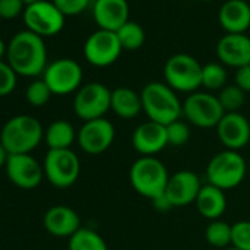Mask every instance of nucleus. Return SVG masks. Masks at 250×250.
<instances>
[{"label":"nucleus","mask_w":250,"mask_h":250,"mask_svg":"<svg viewBox=\"0 0 250 250\" xmlns=\"http://www.w3.org/2000/svg\"><path fill=\"white\" fill-rule=\"evenodd\" d=\"M8 63L21 77H39L47 68L44 40L25 30L12 37L8 44Z\"/></svg>","instance_id":"obj_1"},{"label":"nucleus","mask_w":250,"mask_h":250,"mask_svg":"<svg viewBox=\"0 0 250 250\" xmlns=\"http://www.w3.org/2000/svg\"><path fill=\"white\" fill-rule=\"evenodd\" d=\"M44 131L39 119L31 115L11 118L0 133V143L9 155H28L43 140Z\"/></svg>","instance_id":"obj_2"},{"label":"nucleus","mask_w":250,"mask_h":250,"mask_svg":"<svg viewBox=\"0 0 250 250\" xmlns=\"http://www.w3.org/2000/svg\"><path fill=\"white\" fill-rule=\"evenodd\" d=\"M140 96L143 112L147 115L149 121L167 127L183 115V103L180 102L177 91H174L167 83L152 81L143 87Z\"/></svg>","instance_id":"obj_3"},{"label":"nucleus","mask_w":250,"mask_h":250,"mask_svg":"<svg viewBox=\"0 0 250 250\" xmlns=\"http://www.w3.org/2000/svg\"><path fill=\"white\" fill-rule=\"evenodd\" d=\"M169 177L167 167L155 156H142L130 168L133 188L152 202L165 194Z\"/></svg>","instance_id":"obj_4"},{"label":"nucleus","mask_w":250,"mask_h":250,"mask_svg":"<svg viewBox=\"0 0 250 250\" xmlns=\"http://www.w3.org/2000/svg\"><path fill=\"white\" fill-rule=\"evenodd\" d=\"M247 164L244 158L234 150H222L216 153L206 167L208 184L221 190H231L243 183L247 174Z\"/></svg>","instance_id":"obj_5"},{"label":"nucleus","mask_w":250,"mask_h":250,"mask_svg":"<svg viewBox=\"0 0 250 250\" xmlns=\"http://www.w3.org/2000/svg\"><path fill=\"white\" fill-rule=\"evenodd\" d=\"M202 68L194 56L177 53L165 62L164 78L174 91L191 94L202 87Z\"/></svg>","instance_id":"obj_6"},{"label":"nucleus","mask_w":250,"mask_h":250,"mask_svg":"<svg viewBox=\"0 0 250 250\" xmlns=\"http://www.w3.org/2000/svg\"><path fill=\"white\" fill-rule=\"evenodd\" d=\"M24 24L28 31L44 37L59 34L65 27V15L49 0H39L25 6L22 14Z\"/></svg>","instance_id":"obj_7"},{"label":"nucleus","mask_w":250,"mask_h":250,"mask_svg":"<svg viewBox=\"0 0 250 250\" xmlns=\"http://www.w3.org/2000/svg\"><path fill=\"white\" fill-rule=\"evenodd\" d=\"M183 115L199 128H213L225 115L216 96L208 91H194L183 103Z\"/></svg>","instance_id":"obj_8"},{"label":"nucleus","mask_w":250,"mask_h":250,"mask_svg":"<svg viewBox=\"0 0 250 250\" xmlns=\"http://www.w3.org/2000/svg\"><path fill=\"white\" fill-rule=\"evenodd\" d=\"M43 169L44 177L52 186L58 188H68L77 183L81 165L78 156L71 149L49 150L44 158Z\"/></svg>","instance_id":"obj_9"},{"label":"nucleus","mask_w":250,"mask_h":250,"mask_svg":"<svg viewBox=\"0 0 250 250\" xmlns=\"http://www.w3.org/2000/svg\"><path fill=\"white\" fill-rule=\"evenodd\" d=\"M110 96L112 90L104 84L87 83L74 96V112L84 122L104 118V113L110 109Z\"/></svg>","instance_id":"obj_10"},{"label":"nucleus","mask_w":250,"mask_h":250,"mask_svg":"<svg viewBox=\"0 0 250 250\" xmlns=\"http://www.w3.org/2000/svg\"><path fill=\"white\" fill-rule=\"evenodd\" d=\"M43 80L53 94L65 96L77 93L83 83V68L77 61L62 58L47 65Z\"/></svg>","instance_id":"obj_11"},{"label":"nucleus","mask_w":250,"mask_h":250,"mask_svg":"<svg viewBox=\"0 0 250 250\" xmlns=\"http://www.w3.org/2000/svg\"><path fill=\"white\" fill-rule=\"evenodd\" d=\"M122 50L116 33L106 30H97L90 34L83 47L85 61L96 68L113 65L119 59Z\"/></svg>","instance_id":"obj_12"},{"label":"nucleus","mask_w":250,"mask_h":250,"mask_svg":"<svg viewBox=\"0 0 250 250\" xmlns=\"http://www.w3.org/2000/svg\"><path fill=\"white\" fill-rule=\"evenodd\" d=\"M77 140L87 155H102L115 140V127L104 118L85 121L77 133Z\"/></svg>","instance_id":"obj_13"},{"label":"nucleus","mask_w":250,"mask_h":250,"mask_svg":"<svg viewBox=\"0 0 250 250\" xmlns=\"http://www.w3.org/2000/svg\"><path fill=\"white\" fill-rule=\"evenodd\" d=\"M215 128L219 142L227 150L238 152L250 143V121L240 112L225 113Z\"/></svg>","instance_id":"obj_14"},{"label":"nucleus","mask_w":250,"mask_h":250,"mask_svg":"<svg viewBox=\"0 0 250 250\" xmlns=\"http://www.w3.org/2000/svg\"><path fill=\"white\" fill-rule=\"evenodd\" d=\"M8 178L20 188L33 190L40 186L44 169L43 167L28 153V155H9L6 162Z\"/></svg>","instance_id":"obj_15"},{"label":"nucleus","mask_w":250,"mask_h":250,"mask_svg":"<svg viewBox=\"0 0 250 250\" xmlns=\"http://www.w3.org/2000/svg\"><path fill=\"white\" fill-rule=\"evenodd\" d=\"M200 188L202 183L199 175L193 171L183 169L169 177L165 197L172 208H183L196 202Z\"/></svg>","instance_id":"obj_16"},{"label":"nucleus","mask_w":250,"mask_h":250,"mask_svg":"<svg viewBox=\"0 0 250 250\" xmlns=\"http://www.w3.org/2000/svg\"><path fill=\"white\" fill-rule=\"evenodd\" d=\"M216 56L224 66L250 65V37L247 34H224L216 43Z\"/></svg>","instance_id":"obj_17"},{"label":"nucleus","mask_w":250,"mask_h":250,"mask_svg":"<svg viewBox=\"0 0 250 250\" xmlns=\"http://www.w3.org/2000/svg\"><path fill=\"white\" fill-rule=\"evenodd\" d=\"M93 18L99 30L116 33L130 21V5L127 0H94Z\"/></svg>","instance_id":"obj_18"},{"label":"nucleus","mask_w":250,"mask_h":250,"mask_svg":"<svg viewBox=\"0 0 250 250\" xmlns=\"http://www.w3.org/2000/svg\"><path fill=\"white\" fill-rule=\"evenodd\" d=\"M131 143L142 156H155L168 146L167 127L153 121H146L134 130Z\"/></svg>","instance_id":"obj_19"},{"label":"nucleus","mask_w":250,"mask_h":250,"mask_svg":"<svg viewBox=\"0 0 250 250\" xmlns=\"http://www.w3.org/2000/svg\"><path fill=\"white\" fill-rule=\"evenodd\" d=\"M218 21L225 34H246L250 28V3L246 0H227L219 8Z\"/></svg>","instance_id":"obj_20"},{"label":"nucleus","mask_w":250,"mask_h":250,"mask_svg":"<svg viewBox=\"0 0 250 250\" xmlns=\"http://www.w3.org/2000/svg\"><path fill=\"white\" fill-rule=\"evenodd\" d=\"M46 231L55 237H72L81 228V219L78 213L69 206H53L43 218Z\"/></svg>","instance_id":"obj_21"},{"label":"nucleus","mask_w":250,"mask_h":250,"mask_svg":"<svg viewBox=\"0 0 250 250\" xmlns=\"http://www.w3.org/2000/svg\"><path fill=\"white\" fill-rule=\"evenodd\" d=\"M194 205L202 216L210 221H216L227 209L225 191L212 184H205L202 186Z\"/></svg>","instance_id":"obj_22"},{"label":"nucleus","mask_w":250,"mask_h":250,"mask_svg":"<svg viewBox=\"0 0 250 250\" xmlns=\"http://www.w3.org/2000/svg\"><path fill=\"white\" fill-rule=\"evenodd\" d=\"M110 109L122 119H133L143 110L142 96L130 87H118L112 90Z\"/></svg>","instance_id":"obj_23"},{"label":"nucleus","mask_w":250,"mask_h":250,"mask_svg":"<svg viewBox=\"0 0 250 250\" xmlns=\"http://www.w3.org/2000/svg\"><path fill=\"white\" fill-rule=\"evenodd\" d=\"M77 139V131L72 124L65 119H58L52 122L44 131V140L49 150H65L71 149Z\"/></svg>","instance_id":"obj_24"},{"label":"nucleus","mask_w":250,"mask_h":250,"mask_svg":"<svg viewBox=\"0 0 250 250\" xmlns=\"http://www.w3.org/2000/svg\"><path fill=\"white\" fill-rule=\"evenodd\" d=\"M69 250H109L104 238L91 228H80L68 243Z\"/></svg>","instance_id":"obj_25"},{"label":"nucleus","mask_w":250,"mask_h":250,"mask_svg":"<svg viewBox=\"0 0 250 250\" xmlns=\"http://www.w3.org/2000/svg\"><path fill=\"white\" fill-rule=\"evenodd\" d=\"M116 36L124 50H139L140 47H143L146 42L145 28L139 22L131 20L128 22H125L116 31Z\"/></svg>","instance_id":"obj_26"},{"label":"nucleus","mask_w":250,"mask_h":250,"mask_svg":"<svg viewBox=\"0 0 250 250\" xmlns=\"http://www.w3.org/2000/svg\"><path fill=\"white\" fill-rule=\"evenodd\" d=\"M227 69L221 62H209L202 68V87L215 91L227 85Z\"/></svg>","instance_id":"obj_27"},{"label":"nucleus","mask_w":250,"mask_h":250,"mask_svg":"<svg viewBox=\"0 0 250 250\" xmlns=\"http://www.w3.org/2000/svg\"><path fill=\"white\" fill-rule=\"evenodd\" d=\"M206 241L219 249H227L231 244V225L224 221H212L205 231Z\"/></svg>","instance_id":"obj_28"},{"label":"nucleus","mask_w":250,"mask_h":250,"mask_svg":"<svg viewBox=\"0 0 250 250\" xmlns=\"http://www.w3.org/2000/svg\"><path fill=\"white\" fill-rule=\"evenodd\" d=\"M216 97L224 112L231 113V112H238L241 109L246 100V93L235 84H229V85H225L222 90H219V94Z\"/></svg>","instance_id":"obj_29"},{"label":"nucleus","mask_w":250,"mask_h":250,"mask_svg":"<svg viewBox=\"0 0 250 250\" xmlns=\"http://www.w3.org/2000/svg\"><path fill=\"white\" fill-rule=\"evenodd\" d=\"M52 90L49 88V85L46 84V81L42 78V80H36L33 81L27 90H25V99L30 104L36 106V107H40V106H44L50 97H52Z\"/></svg>","instance_id":"obj_30"},{"label":"nucleus","mask_w":250,"mask_h":250,"mask_svg":"<svg viewBox=\"0 0 250 250\" xmlns=\"http://www.w3.org/2000/svg\"><path fill=\"white\" fill-rule=\"evenodd\" d=\"M167 137H168L169 146L180 147V146L187 145L191 137L188 124L181 119H177V121L168 124L167 125Z\"/></svg>","instance_id":"obj_31"},{"label":"nucleus","mask_w":250,"mask_h":250,"mask_svg":"<svg viewBox=\"0 0 250 250\" xmlns=\"http://www.w3.org/2000/svg\"><path fill=\"white\" fill-rule=\"evenodd\" d=\"M231 246L238 250H250V221H238L231 225Z\"/></svg>","instance_id":"obj_32"},{"label":"nucleus","mask_w":250,"mask_h":250,"mask_svg":"<svg viewBox=\"0 0 250 250\" xmlns=\"http://www.w3.org/2000/svg\"><path fill=\"white\" fill-rule=\"evenodd\" d=\"M17 72L8 62L0 61V97L9 96L17 87Z\"/></svg>","instance_id":"obj_33"},{"label":"nucleus","mask_w":250,"mask_h":250,"mask_svg":"<svg viewBox=\"0 0 250 250\" xmlns=\"http://www.w3.org/2000/svg\"><path fill=\"white\" fill-rule=\"evenodd\" d=\"M52 2L65 17H75L90 6L91 0H52Z\"/></svg>","instance_id":"obj_34"},{"label":"nucleus","mask_w":250,"mask_h":250,"mask_svg":"<svg viewBox=\"0 0 250 250\" xmlns=\"http://www.w3.org/2000/svg\"><path fill=\"white\" fill-rule=\"evenodd\" d=\"M24 0H0V18L2 20H15L25 11Z\"/></svg>","instance_id":"obj_35"},{"label":"nucleus","mask_w":250,"mask_h":250,"mask_svg":"<svg viewBox=\"0 0 250 250\" xmlns=\"http://www.w3.org/2000/svg\"><path fill=\"white\" fill-rule=\"evenodd\" d=\"M234 84L237 87H240L244 93H247V91L250 93V65H246V66L235 69Z\"/></svg>","instance_id":"obj_36"},{"label":"nucleus","mask_w":250,"mask_h":250,"mask_svg":"<svg viewBox=\"0 0 250 250\" xmlns=\"http://www.w3.org/2000/svg\"><path fill=\"white\" fill-rule=\"evenodd\" d=\"M8 158H9V153H8V150L3 147V145H2V143H0V168L6 167Z\"/></svg>","instance_id":"obj_37"},{"label":"nucleus","mask_w":250,"mask_h":250,"mask_svg":"<svg viewBox=\"0 0 250 250\" xmlns=\"http://www.w3.org/2000/svg\"><path fill=\"white\" fill-rule=\"evenodd\" d=\"M8 53V46H6V43L2 40V39H0V61H2L3 59V56Z\"/></svg>","instance_id":"obj_38"},{"label":"nucleus","mask_w":250,"mask_h":250,"mask_svg":"<svg viewBox=\"0 0 250 250\" xmlns=\"http://www.w3.org/2000/svg\"><path fill=\"white\" fill-rule=\"evenodd\" d=\"M25 5H30V3H34V2H39V0H24Z\"/></svg>","instance_id":"obj_39"},{"label":"nucleus","mask_w":250,"mask_h":250,"mask_svg":"<svg viewBox=\"0 0 250 250\" xmlns=\"http://www.w3.org/2000/svg\"><path fill=\"white\" fill-rule=\"evenodd\" d=\"M224 250H238V249H235V247L231 246V247H227V249H224Z\"/></svg>","instance_id":"obj_40"},{"label":"nucleus","mask_w":250,"mask_h":250,"mask_svg":"<svg viewBox=\"0 0 250 250\" xmlns=\"http://www.w3.org/2000/svg\"><path fill=\"white\" fill-rule=\"evenodd\" d=\"M199 2H213V0H199Z\"/></svg>","instance_id":"obj_41"},{"label":"nucleus","mask_w":250,"mask_h":250,"mask_svg":"<svg viewBox=\"0 0 250 250\" xmlns=\"http://www.w3.org/2000/svg\"><path fill=\"white\" fill-rule=\"evenodd\" d=\"M249 171H250V165H249Z\"/></svg>","instance_id":"obj_42"}]
</instances>
